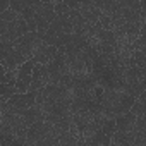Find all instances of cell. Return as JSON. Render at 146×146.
<instances>
[{
	"label": "cell",
	"instance_id": "1",
	"mask_svg": "<svg viewBox=\"0 0 146 146\" xmlns=\"http://www.w3.org/2000/svg\"><path fill=\"white\" fill-rule=\"evenodd\" d=\"M102 131L107 136H112L117 132V119H103L102 120Z\"/></svg>",
	"mask_w": 146,
	"mask_h": 146
}]
</instances>
